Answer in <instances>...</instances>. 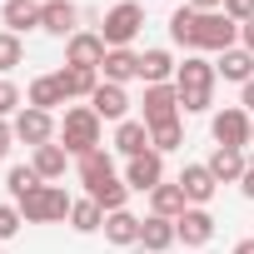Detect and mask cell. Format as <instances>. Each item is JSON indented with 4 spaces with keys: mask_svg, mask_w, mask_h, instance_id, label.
Segmentation results:
<instances>
[{
    "mask_svg": "<svg viewBox=\"0 0 254 254\" xmlns=\"http://www.w3.org/2000/svg\"><path fill=\"white\" fill-rule=\"evenodd\" d=\"M90 110H95L100 120L120 125V120H130V95H125V85H110V80H100V90L90 95Z\"/></svg>",
    "mask_w": 254,
    "mask_h": 254,
    "instance_id": "8fae6325",
    "label": "cell"
},
{
    "mask_svg": "<svg viewBox=\"0 0 254 254\" xmlns=\"http://www.w3.org/2000/svg\"><path fill=\"white\" fill-rule=\"evenodd\" d=\"M10 145H15V130H10V120H0V160L10 155Z\"/></svg>",
    "mask_w": 254,
    "mask_h": 254,
    "instance_id": "8d00e7d4",
    "label": "cell"
},
{
    "mask_svg": "<svg viewBox=\"0 0 254 254\" xmlns=\"http://www.w3.org/2000/svg\"><path fill=\"white\" fill-rule=\"evenodd\" d=\"M30 165H35V175H40L45 185H50V180H65V165H70V150L50 140V145H40V150H35V160H30Z\"/></svg>",
    "mask_w": 254,
    "mask_h": 254,
    "instance_id": "603a6c76",
    "label": "cell"
},
{
    "mask_svg": "<svg viewBox=\"0 0 254 254\" xmlns=\"http://www.w3.org/2000/svg\"><path fill=\"white\" fill-rule=\"evenodd\" d=\"M204 165H209V175H214L219 185H234V180H244V170H249L244 150H214Z\"/></svg>",
    "mask_w": 254,
    "mask_h": 254,
    "instance_id": "cb8c5ba5",
    "label": "cell"
},
{
    "mask_svg": "<svg viewBox=\"0 0 254 254\" xmlns=\"http://www.w3.org/2000/svg\"><path fill=\"white\" fill-rule=\"evenodd\" d=\"M25 60V45H20V35H10V30H0V75H10L15 65Z\"/></svg>",
    "mask_w": 254,
    "mask_h": 254,
    "instance_id": "1f68e13d",
    "label": "cell"
},
{
    "mask_svg": "<svg viewBox=\"0 0 254 254\" xmlns=\"http://www.w3.org/2000/svg\"><path fill=\"white\" fill-rule=\"evenodd\" d=\"M190 10H199V15H209V10H224V0H185Z\"/></svg>",
    "mask_w": 254,
    "mask_h": 254,
    "instance_id": "74e56055",
    "label": "cell"
},
{
    "mask_svg": "<svg viewBox=\"0 0 254 254\" xmlns=\"http://www.w3.org/2000/svg\"><path fill=\"white\" fill-rule=\"evenodd\" d=\"M175 70H180V60L170 50H145L140 55V80L145 85H175Z\"/></svg>",
    "mask_w": 254,
    "mask_h": 254,
    "instance_id": "ffe728a7",
    "label": "cell"
},
{
    "mask_svg": "<svg viewBox=\"0 0 254 254\" xmlns=\"http://www.w3.org/2000/svg\"><path fill=\"white\" fill-rule=\"evenodd\" d=\"M75 25H80V10L70 5V0H45V5H40V30H45V35L70 40V35H75Z\"/></svg>",
    "mask_w": 254,
    "mask_h": 254,
    "instance_id": "5bb4252c",
    "label": "cell"
},
{
    "mask_svg": "<svg viewBox=\"0 0 254 254\" xmlns=\"http://www.w3.org/2000/svg\"><path fill=\"white\" fill-rule=\"evenodd\" d=\"M100 125H105V120H100L90 105L65 110V120H60V145L70 150V160H80V155L100 150Z\"/></svg>",
    "mask_w": 254,
    "mask_h": 254,
    "instance_id": "7a4b0ae2",
    "label": "cell"
},
{
    "mask_svg": "<svg viewBox=\"0 0 254 254\" xmlns=\"http://www.w3.org/2000/svg\"><path fill=\"white\" fill-rule=\"evenodd\" d=\"M70 229H75V234H95V229H105V209H100L90 194L75 199V204H70Z\"/></svg>",
    "mask_w": 254,
    "mask_h": 254,
    "instance_id": "83f0119b",
    "label": "cell"
},
{
    "mask_svg": "<svg viewBox=\"0 0 254 254\" xmlns=\"http://www.w3.org/2000/svg\"><path fill=\"white\" fill-rule=\"evenodd\" d=\"M110 55V45L100 40V30H75L65 40V65H80V70H100Z\"/></svg>",
    "mask_w": 254,
    "mask_h": 254,
    "instance_id": "30bf717a",
    "label": "cell"
},
{
    "mask_svg": "<svg viewBox=\"0 0 254 254\" xmlns=\"http://www.w3.org/2000/svg\"><path fill=\"white\" fill-rule=\"evenodd\" d=\"M194 20H199V10H190V5H180V10L170 15V40L185 45L190 55H194Z\"/></svg>",
    "mask_w": 254,
    "mask_h": 254,
    "instance_id": "f546056e",
    "label": "cell"
},
{
    "mask_svg": "<svg viewBox=\"0 0 254 254\" xmlns=\"http://www.w3.org/2000/svg\"><path fill=\"white\" fill-rule=\"evenodd\" d=\"M45 180L35 175V165H10V175H5V190H10V204H20L25 194H35Z\"/></svg>",
    "mask_w": 254,
    "mask_h": 254,
    "instance_id": "f1b7e54d",
    "label": "cell"
},
{
    "mask_svg": "<svg viewBox=\"0 0 254 254\" xmlns=\"http://www.w3.org/2000/svg\"><path fill=\"white\" fill-rule=\"evenodd\" d=\"M209 105H214V90H180V115H204Z\"/></svg>",
    "mask_w": 254,
    "mask_h": 254,
    "instance_id": "d6a6232c",
    "label": "cell"
},
{
    "mask_svg": "<svg viewBox=\"0 0 254 254\" xmlns=\"http://www.w3.org/2000/svg\"><path fill=\"white\" fill-rule=\"evenodd\" d=\"M70 204L75 199L60 185H40L35 194L20 199V214H25V224H55V219H70Z\"/></svg>",
    "mask_w": 254,
    "mask_h": 254,
    "instance_id": "277c9868",
    "label": "cell"
},
{
    "mask_svg": "<svg viewBox=\"0 0 254 254\" xmlns=\"http://www.w3.org/2000/svg\"><path fill=\"white\" fill-rule=\"evenodd\" d=\"M70 95H65V85L55 80V75H40V80H30V90H25V105H35V110H55V105H65Z\"/></svg>",
    "mask_w": 254,
    "mask_h": 254,
    "instance_id": "d4e9b609",
    "label": "cell"
},
{
    "mask_svg": "<svg viewBox=\"0 0 254 254\" xmlns=\"http://www.w3.org/2000/svg\"><path fill=\"white\" fill-rule=\"evenodd\" d=\"M249 125H254V115L244 105H224V110L209 115V135H214L219 150H244L249 145Z\"/></svg>",
    "mask_w": 254,
    "mask_h": 254,
    "instance_id": "5b68a950",
    "label": "cell"
},
{
    "mask_svg": "<svg viewBox=\"0 0 254 254\" xmlns=\"http://www.w3.org/2000/svg\"><path fill=\"white\" fill-rule=\"evenodd\" d=\"M20 224H25L20 204H0V239H15V234H20Z\"/></svg>",
    "mask_w": 254,
    "mask_h": 254,
    "instance_id": "e575fe53",
    "label": "cell"
},
{
    "mask_svg": "<svg viewBox=\"0 0 254 254\" xmlns=\"http://www.w3.org/2000/svg\"><path fill=\"white\" fill-rule=\"evenodd\" d=\"M175 185H180V190H185V199H190V204H199V209H204V204L214 199V190H219V180L209 175V165H185Z\"/></svg>",
    "mask_w": 254,
    "mask_h": 254,
    "instance_id": "7c38bea8",
    "label": "cell"
},
{
    "mask_svg": "<svg viewBox=\"0 0 254 254\" xmlns=\"http://www.w3.org/2000/svg\"><path fill=\"white\" fill-rule=\"evenodd\" d=\"M185 209H190V199H185L180 185H160V190L150 194V214H160V219H180Z\"/></svg>",
    "mask_w": 254,
    "mask_h": 254,
    "instance_id": "4316f807",
    "label": "cell"
},
{
    "mask_svg": "<svg viewBox=\"0 0 254 254\" xmlns=\"http://www.w3.org/2000/svg\"><path fill=\"white\" fill-rule=\"evenodd\" d=\"M224 15H229L234 25H249V20H254V0H224Z\"/></svg>",
    "mask_w": 254,
    "mask_h": 254,
    "instance_id": "d590c367",
    "label": "cell"
},
{
    "mask_svg": "<svg viewBox=\"0 0 254 254\" xmlns=\"http://www.w3.org/2000/svg\"><path fill=\"white\" fill-rule=\"evenodd\" d=\"M175 229H180L185 249H199V244H209V239H214V214H209V209H199V204H190V209L175 219Z\"/></svg>",
    "mask_w": 254,
    "mask_h": 254,
    "instance_id": "4fadbf2b",
    "label": "cell"
},
{
    "mask_svg": "<svg viewBox=\"0 0 254 254\" xmlns=\"http://www.w3.org/2000/svg\"><path fill=\"white\" fill-rule=\"evenodd\" d=\"M75 165H80V185H85V194H90L105 214L125 209V199H130V185L115 175V160H110L105 150H90V155H80Z\"/></svg>",
    "mask_w": 254,
    "mask_h": 254,
    "instance_id": "6da1fadb",
    "label": "cell"
},
{
    "mask_svg": "<svg viewBox=\"0 0 254 254\" xmlns=\"http://www.w3.org/2000/svg\"><path fill=\"white\" fill-rule=\"evenodd\" d=\"M214 80H219V75H214V65H209L204 55H185L180 70H175V85H180V90H214Z\"/></svg>",
    "mask_w": 254,
    "mask_h": 254,
    "instance_id": "9a60e30c",
    "label": "cell"
},
{
    "mask_svg": "<svg viewBox=\"0 0 254 254\" xmlns=\"http://www.w3.org/2000/svg\"><path fill=\"white\" fill-rule=\"evenodd\" d=\"M55 80L65 85V95H70V100H90V95L100 90V70H80V65L55 70Z\"/></svg>",
    "mask_w": 254,
    "mask_h": 254,
    "instance_id": "7402d4cb",
    "label": "cell"
},
{
    "mask_svg": "<svg viewBox=\"0 0 254 254\" xmlns=\"http://www.w3.org/2000/svg\"><path fill=\"white\" fill-rule=\"evenodd\" d=\"M125 185L140 190V194H155V190L165 185V155L145 150V155H135V160H125Z\"/></svg>",
    "mask_w": 254,
    "mask_h": 254,
    "instance_id": "9c48e42d",
    "label": "cell"
},
{
    "mask_svg": "<svg viewBox=\"0 0 254 254\" xmlns=\"http://www.w3.org/2000/svg\"><path fill=\"white\" fill-rule=\"evenodd\" d=\"M100 80H110V85H130V80H140V50H110L105 65H100Z\"/></svg>",
    "mask_w": 254,
    "mask_h": 254,
    "instance_id": "ac0fdd59",
    "label": "cell"
},
{
    "mask_svg": "<svg viewBox=\"0 0 254 254\" xmlns=\"http://www.w3.org/2000/svg\"><path fill=\"white\" fill-rule=\"evenodd\" d=\"M239 45L254 55V20H249V25H239Z\"/></svg>",
    "mask_w": 254,
    "mask_h": 254,
    "instance_id": "f35d334b",
    "label": "cell"
},
{
    "mask_svg": "<svg viewBox=\"0 0 254 254\" xmlns=\"http://www.w3.org/2000/svg\"><path fill=\"white\" fill-rule=\"evenodd\" d=\"M40 5H45V0H40Z\"/></svg>",
    "mask_w": 254,
    "mask_h": 254,
    "instance_id": "ee69618b",
    "label": "cell"
},
{
    "mask_svg": "<svg viewBox=\"0 0 254 254\" xmlns=\"http://www.w3.org/2000/svg\"><path fill=\"white\" fill-rule=\"evenodd\" d=\"M140 120L150 125H170V120H180V90L175 85H145V100H140Z\"/></svg>",
    "mask_w": 254,
    "mask_h": 254,
    "instance_id": "ba28073f",
    "label": "cell"
},
{
    "mask_svg": "<svg viewBox=\"0 0 254 254\" xmlns=\"http://www.w3.org/2000/svg\"><path fill=\"white\" fill-rule=\"evenodd\" d=\"M10 130H15V140H20V145L40 150V145H50V140H55V115H50V110H35V105H25V110L10 120Z\"/></svg>",
    "mask_w": 254,
    "mask_h": 254,
    "instance_id": "52a82bcc",
    "label": "cell"
},
{
    "mask_svg": "<svg viewBox=\"0 0 254 254\" xmlns=\"http://www.w3.org/2000/svg\"><path fill=\"white\" fill-rule=\"evenodd\" d=\"M140 30H145V10L135 5V0H120V5H110L105 20H100V40H105L110 50H130Z\"/></svg>",
    "mask_w": 254,
    "mask_h": 254,
    "instance_id": "3957f363",
    "label": "cell"
},
{
    "mask_svg": "<svg viewBox=\"0 0 254 254\" xmlns=\"http://www.w3.org/2000/svg\"><path fill=\"white\" fill-rule=\"evenodd\" d=\"M239 105L254 115V80H249V85H239Z\"/></svg>",
    "mask_w": 254,
    "mask_h": 254,
    "instance_id": "ab89813d",
    "label": "cell"
},
{
    "mask_svg": "<svg viewBox=\"0 0 254 254\" xmlns=\"http://www.w3.org/2000/svg\"><path fill=\"white\" fill-rule=\"evenodd\" d=\"M234 40H239V25H234L224 10H209V15L194 20V55H199V50L224 55V50H234Z\"/></svg>",
    "mask_w": 254,
    "mask_h": 254,
    "instance_id": "8992f818",
    "label": "cell"
},
{
    "mask_svg": "<svg viewBox=\"0 0 254 254\" xmlns=\"http://www.w3.org/2000/svg\"><path fill=\"white\" fill-rule=\"evenodd\" d=\"M0 20H5L10 35L40 30V0H5V5H0Z\"/></svg>",
    "mask_w": 254,
    "mask_h": 254,
    "instance_id": "e0dca14e",
    "label": "cell"
},
{
    "mask_svg": "<svg viewBox=\"0 0 254 254\" xmlns=\"http://www.w3.org/2000/svg\"><path fill=\"white\" fill-rule=\"evenodd\" d=\"M180 145H185L180 120H170V125H155V130H150V150H155V155H170V150H180Z\"/></svg>",
    "mask_w": 254,
    "mask_h": 254,
    "instance_id": "4dcf8cb0",
    "label": "cell"
},
{
    "mask_svg": "<svg viewBox=\"0 0 254 254\" xmlns=\"http://www.w3.org/2000/svg\"><path fill=\"white\" fill-rule=\"evenodd\" d=\"M20 100H25V95H20V85L0 75V120H5V115H20V110H25Z\"/></svg>",
    "mask_w": 254,
    "mask_h": 254,
    "instance_id": "836d02e7",
    "label": "cell"
},
{
    "mask_svg": "<svg viewBox=\"0 0 254 254\" xmlns=\"http://www.w3.org/2000/svg\"><path fill=\"white\" fill-rule=\"evenodd\" d=\"M214 75H219V80H234V85H249V80H254V55H249L244 45H234V50H224V55L214 60Z\"/></svg>",
    "mask_w": 254,
    "mask_h": 254,
    "instance_id": "44dd1931",
    "label": "cell"
},
{
    "mask_svg": "<svg viewBox=\"0 0 254 254\" xmlns=\"http://www.w3.org/2000/svg\"><path fill=\"white\" fill-rule=\"evenodd\" d=\"M249 145H254V125H249Z\"/></svg>",
    "mask_w": 254,
    "mask_h": 254,
    "instance_id": "7bdbcfd3",
    "label": "cell"
},
{
    "mask_svg": "<svg viewBox=\"0 0 254 254\" xmlns=\"http://www.w3.org/2000/svg\"><path fill=\"white\" fill-rule=\"evenodd\" d=\"M234 254H254V239H239V244H234Z\"/></svg>",
    "mask_w": 254,
    "mask_h": 254,
    "instance_id": "b9f144b4",
    "label": "cell"
},
{
    "mask_svg": "<svg viewBox=\"0 0 254 254\" xmlns=\"http://www.w3.org/2000/svg\"><path fill=\"white\" fill-rule=\"evenodd\" d=\"M239 190H244V199H254V165L244 170V180H239Z\"/></svg>",
    "mask_w": 254,
    "mask_h": 254,
    "instance_id": "60d3db41",
    "label": "cell"
},
{
    "mask_svg": "<svg viewBox=\"0 0 254 254\" xmlns=\"http://www.w3.org/2000/svg\"><path fill=\"white\" fill-rule=\"evenodd\" d=\"M115 150H120L125 160L145 155V150H150V125H145V120H120V125H115Z\"/></svg>",
    "mask_w": 254,
    "mask_h": 254,
    "instance_id": "d6986e66",
    "label": "cell"
},
{
    "mask_svg": "<svg viewBox=\"0 0 254 254\" xmlns=\"http://www.w3.org/2000/svg\"><path fill=\"white\" fill-rule=\"evenodd\" d=\"M140 224L145 219H135L130 209H115V214H105V239L110 244H140Z\"/></svg>",
    "mask_w": 254,
    "mask_h": 254,
    "instance_id": "484cf974",
    "label": "cell"
},
{
    "mask_svg": "<svg viewBox=\"0 0 254 254\" xmlns=\"http://www.w3.org/2000/svg\"><path fill=\"white\" fill-rule=\"evenodd\" d=\"M140 244H145V254H165V249H175V244H180V229H175V219H160V214H150V219L140 224Z\"/></svg>",
    "mask_w": 254,
    "mask_h": 254,
    "instance_id": "2e32d148",
    "label": "cell"
}]
</instances>
